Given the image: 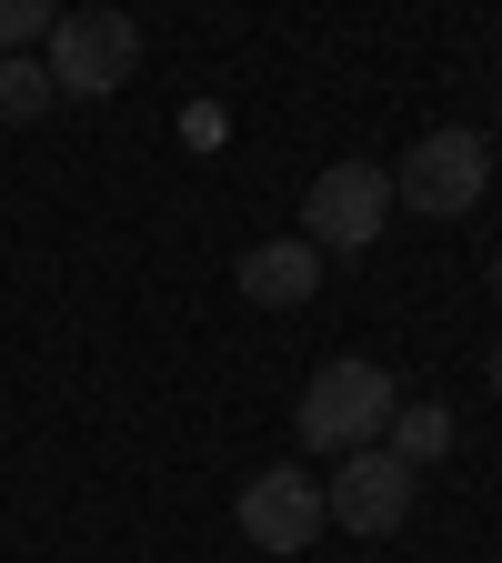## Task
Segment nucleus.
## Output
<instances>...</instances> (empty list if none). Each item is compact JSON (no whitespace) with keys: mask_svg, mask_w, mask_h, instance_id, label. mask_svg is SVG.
Wrapping results in <instances>:
<instances>
[{"mask_svg":"<svg viewBox=\"0 0 502 563\" xmlns=\"http://www.w3.org/2000/svg\"><path fill=\"white\" fill-rule=\"evenodd\" d=\"M41 70L60 101H111L121 81H141V21L91 0V11H60L51 41H41Z\"/></svg>","mask_w":502,"mask_h":563,"instance_id":"obj_1","label":"nucleus"},{"mask_svg":"<svg viewBox=\"0 0 502 563\" xmlns=\"http://www.w3.org/2000/svg\"><path fill=\"white\" fill-rule=\"evenodd\" d=\"M392 402H402V393H392V373H382V363H362V352H332V363L302 383V402H292V412H302V443L342 463V453L382 443Z\"/></svg>","mask_w":502,"mask_h":563,"instance_id":"obj_2","label":"nucleus"},{"mask_svg":"<svg viewBox=\"0 0 502 563\" xmlns=\"http://www.w3.org/2000/svg\"><path fill=\"white\" fill-rule=\"evenodd\" d=\"M482 191H492V141L482 131H422L402 152V172H392V201L422 211V222H453Z\"/></svg>","mask_w":502,"mask_h":563,"instance_id":"obj_3","label":"nucleus"},{"mask_svg":"<svg viewBox=\"0 0 502 563\" xmlns=\"http://www.w3.org/2000/svg\"><path fill=\"white\" fill-rule=\"evenodd\" d=\"M412 493H422V473H412L402 453L362 443V453H342V473L322 483V523L382 543V533H402V523H412Z\"/></svg>","mask_w":502,"mask_h":563,"instance_id":"obj_4","label":"nucleus"},{"mask_svg":"<svg viewBox=\"0 0 502 563\" xmlns=\"http://www.w3.org/2000/svg\"><path fill=\"white\" fill-rule=\"evenodd\" d=\"M382 211H392V172L382 162H332L312 191H302V232H312V252H372L382 242Z\"/></svg>","mask_w":502,"mask_h":563,"instance_id":"obj_5","label":"nucleus"},{"mask_svg":"<svg viewBox=\"0 0 502 563\" xmlns=\"http://www.w3.org/2000/svg\"><path fill=\"white\" fill-rule=\"evenodd\" d=\"M232 523H242V543H261V553H312V533H322V483H302V463H271V473L242 483Z\"/></svg>","mask_w":502,"mask_h":563,"instance_id":"obj_6","label":"nucleus"},{"mask_svg":"<svg viewBox=\"0 0 502 563\" xmlns=\"http://www.w3.org/2000/svg\"><path fill=\"white\" fill-rule=\"evenodd\" d=\"M232 282H242V302H261V312H302L312 292H322V252L292 232V242H252L242 262H232Z\"/></svg>","mask_w":502,"mask_h":563,"instance_id":"obj_7","label":"nucleus"},{"mask_svg":"<svg viewBox=\"0 0 502 563\" xmlns=\"http://www.w3.org/2000/svg\"><path fill=\"white\" fill-rule=\"evenodd\" d=\"M382 453H402L412 473H433V463L453 453V412H443V402H392V422H382Z\"/></svg>","mask_w":502,"mask_h":563,"instance_id":"obj_8","label":"nucleus"},{"mask_svg":"<svg viewBox=\"0 0 502 563\" xmlns=\"http://www.w3.org/2000/svg\"><path fill=\"white\" fill-rule=\"evenodd\" d=\"M51 101H60V91H51V70H41L31 51H0V121L21 131V121H41Z\"/></svg>","mask_w":502,"mask_h":563,"instance_id":"obj_9","label":"nucleus"},{"mask_svg":"<svg viewBox=\"0 0 502 563\" xmlns=\"http://www.w3.org/2000/svg\"><path fill=\"white\" fill-rule=\"evenodd\" d=\"M51 21H60V0H0V51L51 41Z\"/></svg>","mask_w":502,"mask_h":563,"instance_id":"obj_10","label":"nucleus"},{"mask_svg":"<svg viewBox=\"0 0 502 563\" xmlns=\"http://www.w3.org/2000/svg\"><path fill=\"white\" fill-rule=\"evenodd\" d=\"M492 402H502V342H492Z\"/></svg>","mask_w":502,"mask_h":563,"instance_id":"obj_11","label":"nucleus"},{"mask_svg":"<svg viewBox=\"0 0 502 563\" xmlns=\"http://www.w3.org/2000/svg\"><path fill=\"white\" fill-rule=\"evenodd\" d=\"M492 302H502V262H492Z\"/></svg>","mask_w":502,"mask_h":563,"instance_id":"obj_12","label":"nucleus"}]
</instances>
